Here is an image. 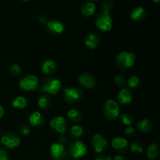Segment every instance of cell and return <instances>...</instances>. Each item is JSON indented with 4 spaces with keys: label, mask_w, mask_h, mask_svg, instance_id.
I'll list each match as a JSON object with an SVG mask.
<instances>
[{
    "label": "cell",
    "mask_w": 160,
    "mask_h": 160,
    "mask_svg": "<svg viewBox=\"0 0 160 160\" xmlns=\"http://www.w3.org/2000/svg\"><path fill=\"white\" fill-rule=\"evenodd\" d=\"M95 26L99 31L107 32L112 29V19L109 12L102 11L95 17Z\"/></svg>",
    "instance_id": "obj_1"
},
{
    "label": "cell",
    "mask_w": 160,
    "mask_h": 160,
    "mask_svg": "<svg viewBox=\"0 0 160 160\" xmlns=\"http://www.w3.org/2000/svg\"><path fill=\"white\" fill-rule=\"evenodd\" d=\"M135 55L131 52H121L116 57V63L120 69H128L134 66Z\"/></svg>",
    "instance_id": "obj_2"
},
{
    "label": "cell",
    "mask_w": 160,
    "mask_h": 160,
    "mask_svg": "<svg viewBox=\"0 0 160 160\" xmlns=\"http://www.w3.org/2000/svg\"><path fill=\"white\" fill-rule=\"evenodd\" d=\"M68 154L74 159L84 157L88 152V148L85 144L81 141H76L70 143L68 146Z\"/></svg>",
    "instance_id": "obj_3"
},
{
    "label": "cell",
    "mask_w": 160,
    "mask_h": 160,
    "mask_svg": "<svg viewBox=\"0 0 160 160\" xmlns=\"http://www.w3.org/2000/svg\"><path fill=\"white\" fill-rule=\"evenodd\" d=\"M84 92L77 88H64L63 98L67 103L73 104L81 101L84 98Z\"/></svg>",
    "instance_id": "obj_4"
},
{
    "label": "cell",
    "mask_w": 160,
    "mask_h": 160,
    "mask_svg": "<svg viewBox=\"0 0 160 160\" xmlns=\"http://www.w3.org/2000/svg\"><path fill=\"white\" fill-rule=\"evenodd\" d=\"M103 112L109 120H116L120 116V107L117 101L113 99H108L103 106Z\"/></svg>",
    "instance_id": "obj_5"
},
{
    "label": "cell",
    "mask_w": 160,
    "mask_h": 160,
    "mask_svg": "<svg viewBox=\"0 0 160 160\" xmlns=\"http://www.w3.org/2000/svg\"><path fill=\"white\" fill-rule=\"evenodd\" d=\"M62 83L57 78H48L46 79L42 84L40 91L45 92L49 95H56L60 91Z\"/></svg>",
    "instance_id": "obj_6"
},
{
    "label": "cell",
    "mask_w": 160,
    "mask_h": 160,
    "mask_svg": "<svg viewBox=\"0 0 160 160\" xmlns=\"http://www.w3.org/2000/svg\"><path fill=\"white\" fill-rule=\"evenodd\" d=\"M39 85V80L34 75H27L22 78L19 82V86L23 91H34L38 88Z\"/></svg>",
    "instance_id": "obj_7"
},
{
    "label": "cell",
    "mask_w": 160,
    "mask_h": 160,
    "mask_svg": "<svg viewBox=\"0 0 160 160\" xmlns=\"http://www.w3.org/2000/svg\"><path fill=\"white\" fill-rule=\"evenodd\" d=\"M92 145L95 152L98 154H101L107 149L108 141L102 134H96L92 138Z\"/></svg>",
    "instance_id": "obj_8"
},
{
    "label": "cell",
    "mask_w": 160,
    "mask_h": 160,
    "mask_svg": "<svg viewBox=\"0 0 160 160\" xmlns=\"http://www.w3.org/2000/svg\"><path fill=\"white\" fill-rule=\"evenodd\" d=\"M1 142L5 147L12 149L20 144V138L12 132H8L3 134L1 138Z\"/></svg>",
    "instance_id": "obj_9"
},
{
    "label": "cell",
    "mask_w": 160,
    "mask_h": 160,
    "mask_svg": "<svg viewBox=\"0 0 160 160\" xmlns=\"http://www.w3.org/2000/svg\"><path fill=\"white\" fill-rule=\"evenodd\" d=\"M50 127L57 133L60 134H64L67 129V120L63 117H56L53 118L49 123Z\"/></svg>",
    "instance_id": "obj_10"
},
{
    "label": "cell",
    "mask_w": 160,
    "mask_h": 160,
    "mask_svg": "<svg viewBox=\"0 0 160 160\" xmlns=\"http://www.w3.org/2000/svg\"><path fill=\"white\" fill-rule=\"evenodd\" d=\"M51 156L55 160H62L66 157V148L63 144L55 142L50 148Z\"/></svg>",
    "instance_id": "obj_11"
},
{
    "label": "cell",
    "mask_w": 160,
    "mask_h": 160,
    "mask_svg": "<svg viewBox=\"0 0 160 160\" xmlns=\"http://www.w3.org/2000/svg\"><path fill=\"white\" fill-rule=\"evenodd\" d=\"M78 81L83 87L85 88H93L96 85V80L95 77L88 73H84L80 75L78 78Z\"/></svg>",
    "instance_id": "obj_12"
},
{
    "label": "cell",
    "mask_w": 160,
    "mask_h": 160,
    "mask_svg": "<svg viewBox=\"0 0 160 160\" xmlns=\"http://www.w3.org/2000/svg\"><path fill=\"white\" fill-rule=\"evenodd\" d=\"M45 25H46L47 31L52 34H60L64 31L63 24L59 20H48V22H47Z\"/></svg>",
    "instance_id": "obj_13"
},
{
    "label": "cell",
    "mask_w": 160,
    "mask_h": 160,
    "mask_svg": "<svg viewBox=\"0 0 160 160\" xmlns=\"http://www.w3.org/2000/svg\"><path fill=\"white\" fill-rule=\"evenodd\" d=\"M132 92L129 88H122L117 95V102L120 104L124 105V106L131 104L132 102Z\"/></svg>",
    "instance_id": "obj_14"
},
{
    "label": "cell",
    "mask_w": 160,
    "mask_h": 160,
    "mask_svg": "<svg viewBox=\"0 0 160 160\" xmlns=\"http://www.w3.org/2000/svg\"><path fill=\"white\" fill-rule=\"evenodd\" d=\"M29 123L31 126L36 127V128H40L45 125V118L43 114L41 113L40 112H33L31 115L29 116Z\"/></svg>",
    "instance_id": "obj_15"
},
{
    "label": "cell",
    "mask_w": 160,
    "mask_h": 160,
    "mask_svg": "<svg viewBox=\"0 0 160 160\" xmlns=\"http://www.w3.org/2000/svg\"><path fill=\"white\" fill-rule=\"evenodd\" d=\"M112 147L115 150L119 152H124L126 151L127 148H128V142L126 138L121 137H116L112 138L111 142Z\"/></svg>",
    "instance_id": "obj_16"
},
{
    "label": "cell",
    "mask_w": 160,
    "mask_h": 160,
    "mask_svg": "<svg viewBox=\"0 0 160 160\" xmlns=\"http://www.w3.org/2000/svg\"><path fill=\"white\" fill-rule=\"evenodd\" d=\"M80 11L84 17H89L95 13L96 6L93 2H86L81 5L80 7Z\"/></svg>",
    "instance_id": "obj_17"
},
{
    "label": "cell",
    "mask_w": 160,
    "mask_h": 160,
    "mask_svg": "<svg viewBox=\"0 0 160 160\" xmlns=\"http://www.w3.org/2000/svg\"><path fill=\"white\" fill-rule=\"evenodd\" d=\"M146 10L142 6H138L131 11L130 17L131 20H135V21H141V20H143L146 17Z\"/></svg>",
    "instance_id": "obj_18"
},
{
    "label": "cell",
    "mask_w": 160,
    "mask_h": 160,
    "mask_svg": "<svg viewBox=\"0 0 160 160\" xmlns=\"http://www.w3.org/2000/svg\"><path fill=\"white\" fill-rule=\"evenodd\" d=\"M100 42H101V39H100L99 35L92 33L88 36L85 41V45L90 49H95L100 45Z\"/></svg>",
    "instance_id": "obj_19"
},
{
    "label": "cell",
    "mask_w": 160,
    "mask_h": 160,
    "mask_svg": "<svg viewBox=\"0 0 160 160\" xmlns=\"http://www.w3.org/2000/svg\"><path fill=\"white\" fill-rule=\"evenodd\" d=\"M57 70L56 62L52 59H47L42 63V70L45 74H52L54 73Z\"/></svg>",
    "instance_id": "obj_20"
},
{
    "label": "cell",
    "mask_w": 160,
    "mask_h": 160,
    "mask_svg": "<svg viewBox=\"0 0 160 160\" xmlns=\"http://www.w3.org/2000/svg\"><path fill=\"white\" fill-rule=\"evenodd\" d=\"M159 156V147L157 144L152 143L148 147L147 149V156L149 159H156Z\"/></svg>",
    "instance_id": "obj_21"
},
{
    "label": "cell",
    "mask_w": 160,
    "mask_h": 160,
    "mask_svg": "<svg viewBox=\"0 0 160 160\" xmlns=\"http://www.w3.org/2000/svg\"><path fill=\"white\" fill-rule=\"evenodd\" d=\"M38 105L40 109L46 110V109H48L51 107L52 101L48 95H42L38 98Z\"/></svg>",
    "instance_id": "obj_22"
},
{
    "label": "cell",
    "mask_w": 160,
    "mask_h": 160,
    "mask_svg": "<svg viewBox=\"0 0 160 160\" xmlns=\"http://www.w3.org/2000/svg\"><path fill=\"white\" fill-rule=\"evenodd\" d=\"M137 128L138 131L143 133H148L152 129V124L151 122L147 119H143V120H140L138 122Z\"/></svg>",
    "instance_id": "obj_23"
},
{
    "label": "cell",
    "mask_w": 160,
    "mask_h": 160,
    "mask_svg": "<svg viewBox=\"0 0 160 160\" xmlns=\"http://www.w3.org/2000/svg\"><path fill=\"white\" fill-rule=\"evenodd\" d=\"M28 102L25 97L23 96H18L12 102V107L15 109H23L28 106Z\"/></svg>",
    "instance_id": "obj_24"
},
{
    "label": "cell",
    "mask_w": 160,
    "mask_h": 160,
    "mask_svg": "<svg viewBox=\"0 0 160 160\" xmlns=\"http://www.w3.org/2000/svg\"><path fill=\"white\" fill-rule=\"evenodd\" d=\"M67 117L73 122H80L82 120V114L76 109H71L67 112Z\"/></svg>",
    "instance_id": "obj_25"
},
{
    "label": "cell",
    "mask_w": 160,
    "mask_h": 160,
    "mask_svg": "<svg viewBox=\"0 0 160 160\" xmlns=\"http://www.w3.org/2000/svg\"><path fill=\"white\" fill-rule=\"evenodd\" d=\"M70 134L73 138H80L84 134V129L79 125H73L70 129Z\"/></svg>",
    "instance_id": "obj_26"
},
{
    "label": "cell",
    "mask_w": 160,
    "mask_h": 160,
    "mask_svg": "<svg viewBox=\"0 0 160 160\" xmlns=\"http://www.w3.org/2000/svg\"><path fill=\"white\" fill-rule=\"evenodd\" d=\"M121 121L126 126L129 127L134 123V117L129 113H123L121 115Z\"/></svg>",
    "instance_id": "obj_27"
},
{
    "label": "cell",
    "mask_w": 160,
    "mask_h": 160,
    "mask_svg": "<svg viewBox=\"0 0 160 160\" xmlns=\"http://www.w3.org/2000/svg\"><path fill=\"white\" fill-rule=\"evenodd\" d=\"M130 149L132 152H137V153H142L144 152L143 145L141 142H133L130 145Z\"/></svg>",
    "instance_id": "obj_28"
},
{
    "label": "cell",
    "mask_w": 160,
    "mask_h": 160,
    "mask_svg": "<svg viewBox=\"0 0 160 160\" xmlns=\"http://www.w3.org/2000/svg\"><path fill=\"white\" fill-rule=\"evenodd\" d=\"M141 81L137 76H132L130 78V79L128 81V85L131 88H135L140 84Z\"/></svg>",
    "instance_id": "obj_29"
},
{
    "label": "cell",
    "mask_w": 160,
    "mask_h": 160,
    "mask_svg": "<svg viewBox=\"0 0 160 160\" xmlns=\"http://www.w3.org/2000/svg\"><path fill=\"white\" fill-rule=\"evenodd\" d=\"M126 78H125L124 75L123 74H118L117 76L115 77V83L120 87H122V86L126 84Z\"/></svg>",
    "instance_id": "obj_30"
},
{
    "label": "cell",
    "mask_w": 160,
    "mask_h": 160,
    "mask_svg": "<svg viewBox=\"0 0 160 160\" xmlns=\"http://www.w3.org/2000/svg\"><path fill=\"white\" fill-rule=\"evenodd\" d=\"M102 11L109 12L112 10V8H113V4H112V2L109 1V0H106V1H105L104 2L102 3Z\"/></svg>",
    "instance_id": "obj_31"
},
{
    "label": "cell",
    "mask_w": 160,
    "mask_h": 160,
    "mask_svg": "<svg viewBox=\"0 0 160 160\" xmlns=\"http://www.w3.org/2000/svg\"><path fill=\"white\" fill-rule=\"evenodd\" d=\"M9 72L12 75H19L21 72V67L18 64H13L9 68Z\"/></svg>",
    "instance_id": "obj_32"
},
{
    "label": "cell",
    "mask_w": 160,
    "mask_h": 160,
    "mask_svg": "<svg viewBox=\"0 0 160 160\" xmlns=\"http://www.w3.org/2000/svg\"><path fill=\"white\" fill-rule=\"evenodd\" d=\"M20 132L22 135L27 137V136L29 135L30 133H31V129H30V128L28 126V125L23 124L20 126Z\"/></svg>",
    "instance_id": "obj_33"
},
{
    "label": "cell",
    "mask_w": 160,
    "mask_h": 160,
    "mask_svg": "<svg viewBox=\"0 0 160 160\" xmlns=\"http://www.w3.org/2000/svg\"><path fill=\"white\" fill-rule=\"evenodd\" d=\"M124 133H125V134H127V135L131 136V137H132V136H134V134H135L136 132H135V129H134L133 127L129 126V127H128L126 129H125Z\"/></svg>",
    "instance_id": "obj_34"
},
{
    "label": "cell",
    "mask_w": 160,
    "mask_h": 160,
    "mask_svg": "<svg viewBox=\"0 0 160 160\" xmlns=\"http://www.w3.org/2000/svg\"><path fill=\"white\" fill-rule=\"evenodd\" d=\"M0 160H9V154L2 148H0Z\"/></svg>",
    "instance_id": "obj_35"
},
{
    "label": "cell",
    "mask_w": 160,
    "mask_h": 160,
    "mask_svg": "<svg viewBox=\"0 0 160 160\" xmlns=\"http://www.w3.org/2000/svg\"><path fill=\"white\" fill-rule=\"evenodd\" d=\"M38 20L39 23H42V24H46V23L48 22V20H47L46 17L43 15H39L38 17Z\"/></svg>",
    "instance_id": "obj_36"
},
{
    "label": "cell",
    "mask_w": 160,
    "mask_h": 160,
    "mask_svg": "<svg viewBox=\"0 0 160 160\" xmlns=\"http://www.w3.org/2000/svg\"><path fill=\"white\" fill-rule=\"evenodd\" d=\"M95 160H112V157L110 156H108V155H101Z\"/></svg>",
    "instance_id": "obj_37"
},
{
    "label": "cell",
    "mask_w": 160,
    "mask_h": 160,
    "mask_svg": "<svg viewBox=\"0 0 160 160\" xmlns=\"http://www.w3.org/2000/svg\"><path fill=\"white\" fill-rule=\"evenodd\" d=\"M67 142V138H66L65 135L64 134H61L60 136H59V143H61V144H64L65 142Z\"/></svg>",
    "instance_id": "obj_38"
},
{
    "label": "cell",
    "mask_w": 160,
    "mask_h": 160,
    "mask_svg": "<svg viewBox=\"0 0 160 160\" xmlns=\"http://www.w3.org/2000/svg\"><path fill=\"white\" fill-rule=\"evenodd\" d=\"M113 160H127V159H125V157H123V156H120V155H117V156H114Z\"/></svg>",
    "instance_id": "obj_39"
},
{
    "label": "cell",
    "mask_w": 160,
    "mask_h": 160,
    "mask_svg": "<svg viewBox=\"0 0 160 160\" xmlns=\"http://www.w3.org/2000/svg\"><path fill=\"white\" fill-rule=\"evenodd\" d=\"M3 115H4V109H3L2 106L0 105V118H2V117H3Z\"/></svg>",
    "instance_id": "obj_40"
},
{
    "label": "cell",
    "mask_w": 160,
    "mask_h": 160,
    "mask_svg": "<svg viewBox=\"0 0 160 160\" xmlns=\"http://www.w3.org/2000/svg\"><path fill=\"white\" fill-rule=\"evenodd\" d=\"M152 1L154 2H156V3H159L160 0H152Z\"/></svg>",
    "instance_id": "obj_41"
},
{
    "label": "cell",
    "mask_w": 160,
    "mask_h": 160,
    "mask_svg": "<svg viewBox=\"0 0 160 160\" xmlns=\"http://www.w3.org/2000/svg\"><path fill=\"white\" fill-rule=\"evenodd\" d=\"M22 1H23V2H28V1H30V0H22Z\"/></svg>",
    "instance_id": "obj_42"
},
{
    "label": "cell",
    "mask_w": 160,
    "mask_h": 160,
    "mask_svg": "<svg viewBox=\"0 0 160 160\" xmlns=\"http://www.w3.org/2000/svg\"><path fill=\"white\" fill-rule=\"evenodd\" d=\"M95 1H98V0H91V2H95Z\"/></svg>",
    "instance_id": "obj_43"
},
{
    "label": "cell",
    "mask_w": 160,
    "mask_h": 160,
    "mask_svg": "<svg viewBox=\"0 0 160 160\" xmlns=\"http://www.w3.org/2000/svg\"><path fill=\"white\" fill-rule=\"evenodd\" d=\"M142 160H145V159H142Z\"/></svg>",
    "instance_id": "obj_44"
}]
</instances>
